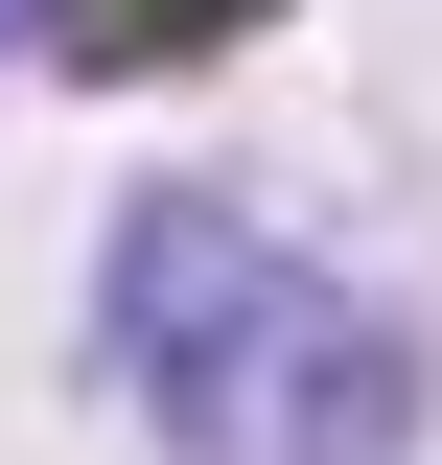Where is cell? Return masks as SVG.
I'll return each instance as SVG.
<instances>
[{
  "label": "cell",
  "instance_id": "cell-1",
  "mask_svg": "<svg viewBox=\"0 0 442 465\" xmlns=\"http://www.w3.org/2000/svg\"><path fill=\"white\" fill-rule=\"evenodd\" d=\"M116 372L164 396V442L210 465H396L419 372L373 302H326L303 256H256L233 210H140L116 232Z\"/></svg>",
  "mask_w": 442,
  "mask_h": 465
},
{
  "label": "cell",
  "instance_id": "cell-2",
  "mask_svg": "<svg viewBox=\"0 0 442 465\" xmlns=\"http://www.w3.org/2000/svg\"><path fill=\"white\" fill-rule=\"evenodd\" d=\"M47 24H70V70H186L233 24H279V0H47Z\"/></svg>",
  "mask_w": 442,
  "mask_h": 465
}]
</instances>
